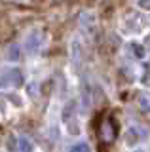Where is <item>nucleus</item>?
I'll list each match as a JSON object with an SVG mask.
<instances>
[{"label": "nucleus", "mask_w": 150, "mask_h": 152, "mask_svg": "<svg viewBox=\"0 0 150 152\" xmlns=\"http://www.w3.org/2000/svg\"><path fill=\"white\" fill-rule=\"evenodd\" d=\"M23 84V74L19 69H10L4 74H0V88H17Z\"/></svg>", "instance_id": "1"}, {"label": "nucleus", "mask_w": 150, "mask_h": 152, "mask_svg": "<svg viewBox=\"0 0 150 152\" xmlns=\"http://www.w3.org/2000/svg\"><path fill=\"white\" fill-rule=\"evenodd\" d=\"M114 137H116V131H114V127H112V120H106L103 124V139L110 142Z\"/></svg>", "instance_id": "2"}, {"label": "nucleus", "mask_w": 150, "mask_h": 152, "mask_svg": "<svg viewBox=\"0 0 150 152\" xmlns=\"http://www.w3.org/2000/svg\"><path fill=\"white\" fill-rule=\"evenodd\" d=\"M137 103H139V107L143 108V110L150 112V93L148 91H141L137 95Z\"/></svg>", "instance_id": "3"}, {"label": "nucleus", "mask_w": 150, "mask_h": 152, "mask_svg": "<svg viewBox=\"0 0 150 152\" xmlns=\"http://www.w3.org/2000/svg\"><path fill=\"white\" fill-rule=\"evenodd\" d=\"M17 152H32V142L25 137L17 139Z\"/></svg>", "instance_id": "4"}, {"label": "nucleus", "mask_w": 150, "mask_h": 152, "mask_svg": "<svg viewBox=\"0 0 150 152\" xmlns=\"http://www.w3.org/2000/svg\"><path fill=\"white\" fill-rule=\"evenodd\" d=\"M8 59H10V61H17V59H19V48H17V46H12V48H8Z\"/></svg>", "instance_id": "5"}, {"label": "nucleus", "mask_w": 150, "mask_h": 152, "mask_svg": "<svg viewBox=\"0 0 150 152\" xmlns=\"http://www.w3.org/2000/svg\"><path fill=\"white\" fill-rule=\"evenodd\" d=\"M70 152H91V148H90L87 142H78V145H74L70 148Z\"/></svg>", "instance_id": "6"}, {"label": "nucleus", "mask_w": 150, "mask_h": 152, "mask_svg": "<svg viewBox=\"0 0 150 152\" xmlns=\"http://www.w3.org/2000/svg\"><path fill=\"white\" fill-rule=\"evenodd\" d=\"M137 152H143V150H137Z\"/></svg>", "instance_id": "7"}]
</instances>
